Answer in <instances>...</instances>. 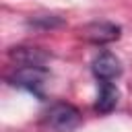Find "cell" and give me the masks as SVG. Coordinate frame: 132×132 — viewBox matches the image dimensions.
<instances>
[{"instance_id":"6da1fadb","label":"cell","mask_w":132,"mask_h":132,"mask_svg":"<svg viewBox=\"0 0 132 132\" xmlns=\"http://www.w3.org/2000/svg\"><path fill=\"white\" fill-rule=\"evenodd\" d=\"M82 116L80 111L66 101H58L50 105V109L43 113V124L54 132H72L80 126Z\"/></svg>"},{"instance_id":"7a4b0ae2","label":"cell","mask_w":132,"mask_h":132,"mask_svg":"<svg viewBox=\"0 0 132 132\" xmlns=\"http://www.w3.org/2000/svg\"><path fill=\"white\" fill-rule=\"evenodd\" d=\"M45 78H47V68H41V66H19V68L8 76V82H10L12 87L25 89V91L33 93L35 97L43 99Z\"/></svg>"},{"instance_id":"3957f363","label":"cell","mask_w":132,"mask_h":132,"mask_svg":"<svg viewBox=\"0 0 132 132\" xmlns=\"http://www.w3.org/2000/svg\"><path fill=\"white\" fill-rule=\"evenodd\" d=\"M80 33H82V37L87 41L97 43V45H103V43H111V41L120 39L122 29H120V25L109 23V21H95V23L85 25Z\"/></svg>"},{"instance_id":"277c9868","label":"cell","mask_w":132,"mask_h":132,"mask_svg":"<svg viewBox=\"0 0 132 132\" xmlns=\"http://www.w3.org/2000/svg\"><path fill=\"white\" fill-rule=\"evenodd\" d=\"M91 70L95 74V78L101 82V80H113L122 74V62L116 54L111 52H101L93 58V64H91Z\"/></svg>"},{"instance_id":"5b68a950","label":"cell","mask_w":132,"mask_h":132,"mask_svg":"<svg viewBox=\"0 0 132 132\" xmlns=\"http://www.w3.org/2000/svg\"><path fill=\"white\" fill-rule=\"evenodd\" d=\"M10 60L16 62V68L19 66H41L45 68V62L50 60V54L39 50V47H31V45H19V47H12L8 52Z\"/></svg>"},{"instance_id":"8992f818","label":"cell","mask_w":132,"mask_h":132,"mask_svg":"<svg viewBox=\"0 0 132 132\" xmlns=\"http://www.w3.org/2000/svg\"><path fill=\"white\" fill-rule=\"evenodd\" d=\"M118 99H120L118 87L111 80H101L99 82V95H97V101H95V111L109 113L118 105Z\"/></svg>"},{"instance_id":"52a82bcc","label":"cell","mask_w":132,"mask_h":132,"mask_svg":"<svg viewBox=\"0 0 132 132\" xmlns=\"http://www.w3.org/2000/svg\"><path fill=\"white\" fill-rule=\"evenodd\" d=\"M29 25H35V27H43V29H52V27H60L62 21L58 16H35L33 21H29Z\"/></svg>"}]
</instances>
